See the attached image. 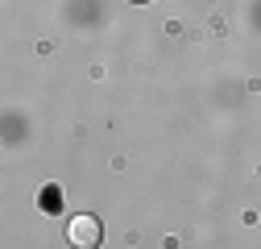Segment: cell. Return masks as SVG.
Instances as JSON below:
<instances>
[{
  "label": "cell",
  "instance_id": "1",
  "mask_svg": "<svg viewBox=\"0 0 261 249\" xmlns=\"http://www.w3.org/2000/svg\"><path fill=\"white\" fill-rule=\"evenodd\" d=\"M67 241H71L75 249H100L104 229H100V220H95V216H75V220L67 225Z\"/></svg>",
  "mask_w": 261,
  "mask_h": 249
},
{
  "label": "cell",
  "instance_id": "2",
  "mask_svg": "<svg viewBox=\"0 0 261 249\" xmlns=\"http://www.w3.org/2000/svg\"><path fill=\"white\" fill-rule=\"evenodd\" d=\"M133 5H141V0H133Z\"/></svg>",
  "mask_w": 261,
  "mask_h": 249
}]
</instances>
